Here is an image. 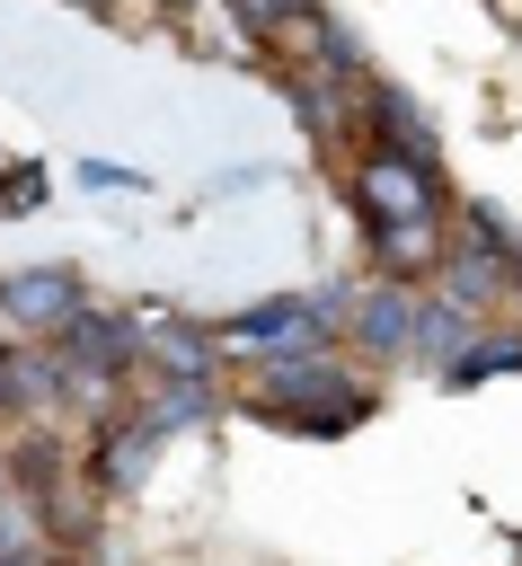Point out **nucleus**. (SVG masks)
Masks as SVG:
<instances>
[{"label": "nucleus", "instance_id": "9d476101", "mask_svg": "<svg viewBox=\"0 0 522 566\" xmlns=\"http://www.w3.org/2000/svg\"><path fill=\"white\" fill-rule=\"evenodd\" d=\"M80 301H88V292H80L71 265H9V274H0V327H9V336H44V345H53Z\"/></svg>", "mask_w": 522, "mask_h": 566}, {"label": "nucleus", "instance_id": "6ab92c4d", "mask_svg": "<svg viewBox=\"0 0 522 566\" xmlns=\"http://www.w3.org/2000/svg\"><path fill=\"white\" fill-rule=\"evenodd\" d=\"M44 566H80V548H53V557H44Z\"/></svg>", "mask_w": 522, "mask_h": 566}, {"label": "nucleus", "instance_id": "7ed1b4c3", "mask_svg": "<svg viewBox=\"0 0 522 566\" xmlns=\"http://www.w3.org/2000/svg\"><path fill=\"white\" fill-rule=\"evenodd\" d=\"M53 354H62V380H71L62 416L97 424L106 407H124V389H133V371H142L133 301H124V310H115V301H80V310L62 318V336H53Z\"/></svg>", "mask_w": 522, "mask_h": 566}, {"label": "nucleus", "instance_id": "423d86ee", "mask_svg": "<svg viewBox=\"0 0 522 566\" xmlns=\"http://www.w3.org/2000/svg\"><path fill=\"white\" fill-rule=\"evenodd\" d=\"M133 336H142V371H168V380H221V345H212V318L177 310V301H133Z\"/></svg>", "mask_w": 522, "mask_h": 566}, {"label": "nucleus", "instance_id": "9b49d317", "mask_svg": "<svg viewBox=\"0 0 522 566\" xmlns=\"http://www.w3.org/2000/svg\"><path fill=\"white\" fill-rule=\"evenodd\" d=\"M327 71H336V62H283V106L301 115L310 142H354V106H345V97H363V71H354L345 88H336Z\"/></svg>", "mask_w": 522, "mask_h": 566}, {"label": "nucleus", "instance_id": "2eb2a0df", "mask_svg": "<svg viewBox=\"0 0 522 566\" xmlns=\"http://www.w3.org/2000/svg\"><path fill=\"white\" fill-rule=\"evenodd\" d=\"M363 239H372V274H407V283H425L451 230H363Z\"/></svg>", "mask_w": 522, "mask_h": 566}, {"label": "nucleus", "instance_id": "39448f33", "mask_svg": "<svg viewBox=\"0 0 522 566\" xmlns=\"http://www.w3.org/2000/svg\"><path fill=\"white\" fill-rule=\"evenodd\" d=\"M212 345H221V363H265V354L336 345V336H319V318H310L301 292H265V301H239L230 318H212Z\"/></svg>", "mask_w": 522, "mask_h": 566}, {"label": "nucleus", "instance_id": "1a4fd4ad", "mask_svg": "<svg viewBox=\"0 0 522 566\" xmlns=\"http://www.w3.org/2000/svg\"><path fill=\"white\" fill-rule=\"evenodd\" d=\"M62 398H71L62 354H53L44 336H9V327H0V416H9V424H53Z\"/></svg>", "mask_w": 522, "mask_h": 566}, {"label": "nucleus", "instance_id": "6e6552de", "mask_svg": "<svg viewBox=\"0 0 522 566\" xmlns=\"http://www.w3.org/2000/svg\"><path fill=\"white\" fill-rule=\"evenodd\" d=\"M416 301H425V283H407V274H363L354 283V310H345V354H363V363H407V327H416Z\"/></svg>", "mask_w": 522, "mask_h": 566}, {"label": "nucleus", "instance_id": "dca6fc26", "mask_svg": "<svg viewBox=\"0 0 522 566\" xmlns=\"http://www.w3.org/2000/svg\"><path fill=\"white\" fill-rule=\"evenodd\" d=\"M301 301H310V318H319V336H345V310H354V283H310Z\"/></svg>", "mask_w": 522, "mask_h": 566}, {"label": "nucleus", "instance_id": "f3484780", "mask_svg": "<svg viewBox=\"0 0 522 566\" xmlns=\"http://www.w3.org/2000/svg\"><path fill=\"white\" fill-rule=\"evenodd\" d=\"M80 186H88V195H142L150 177H142V168H115V159H80Z\"/></svg>", "mask_w": 522, "mask_h": 566}, {"label": "nucleus", "instance_id": "4468645a", "mask_svg": "<svg viewBox=\"0 0 522 566\" xmlns=\"http://www.w3.org/2000/svg\"><path fill=\"white\" fill-rule=\"evenodd\" d=\"M451 239H469V248H487V256H504V265L522 274V230H513V212H504V203H487V195L451 203Z\"/></svg>", "mask_w": 522, "mask_h": 566}, {"label": "nucleus", "instance_id": "aec40b11", "mask_svg": "<svg viewBox=\"0 0 522 566\" xmlns=\"http://www.w3.org/2000/svg\"><path fill=\"white\" fill-rule=\"evenodd\" d=\"M9 486H18V478H9V451H0V495H9Z\"/></svg>", "mask_w": 522, "mask_h": 566}, {"label": "nucleus", "instance_id": "f8f14e48", "mask_svg": "<svg viewBox=\"0 0 522 566\" xmlns=\"http://www.w3.org/2000/svg\"><path fill=\"white\" fill-rule=\"evenodd\" d=\"M133 398L168 424V433H195V424H212L230 398H221V380H168V371H133Z\"/></svg>", "mask_w": 522, "mask_h": 566}, {"label": "nucleus", "instance_id": "f03ea898", "mask_svg": "<svg viewBox=\"0 0 522 566\" xmlns=\"http://www.w3.org/2000/svg\"><path fill=\"white\" fill-rule=\"evenodd\" d=\"M345 203L363 230H451V186L442 159H407L389 142H345Z\"/></svg>", "mask_w": 522, "mask_h": 566}, {"label": "nucleus", "instance_id": "ddd939ff", "mask_svg": "<svg viewBox=\"0 0 522 566\" xmlns=\"http://www.w3.org/2000/svg\"><path fill=\"white\" fill-rule=\"evenodd\" d=\"M469 336H478V318H460V310H442V301L425 292V301H416V327H407V363L442 371V363H451V354H460Z\"/></svg>", "mask_w": 522, "mask_h": 566}, {"label": "nucleus", "instance_id": "20e7f679", "mask_svg": "<svg viewBox=\"0 0 522 566\" xmlns=\"http://www.w3.org/2000/svg\"><path fill=\"white\" fill-rule=\"evenodd\" d=\"M159 451H168V424L124 389V407H106L88 424V486L97 495H142L150 469H159Z\"/></svg>", "mask_w": 522, "mask_h": 566}, {"label": "nucleus", "instance_id": "f257e3e1", "mask_svg": "<svg viewBox=\"0 0 522 566\" xmlns=\"http://www.w3.org/2000/svg\"><path fill=\"white\" fill-rule=\"evenodd\" d=\"M239 407L265 416V424H283V433H301V442H336V433H354V424L380 416V389L345 363V345H292V354L248 363Z\"/></svg>", "mask_w": 522, "mask_h": 566}, {"label": "nucleus", "instance_id": "a211bd4d", "mask_svg": "<svg viewBox=\"0 0 522 566\" xmlns=\"http://www.w3.org/2000/svg\"><path fill=\"white\" fill-rule=\"evenodd\" d=\"M35 195H44V168H35V159H27V168H0V212H9V221H18Z\"/></svg>", "mask_w": 522, "mask_h": 566}, {"label": "nucleus", "instance_id": "0eeeda50", "mask_svg": "<svg viewBox=\"0 0 522 566\" xmlns=\"http://www.w3.org/2000/svg\"><path fill=\"white\" fill-rule=\"evenodd\" d=\"M425 292L442 301V310H460V318H478V327H495L513 301H522V274L504 265V256H487V248H469V239H442V256H434V274H425Z\"/></svg>", "mask_w": 522, "mask_h": 566}, {"label": "nucleus", "instance_id": "412c9836", "mask_svg": "<svg viewBox=\"0 0 522 566\" xmlns=\"http://www.w3.org/2000/svg\"><path fill=\"white\" fill-rule=\"evenodd\" d=\"M0 566H44V557H0Z\"/></svg>", "mask_w": 522, "mask_h": 566}]
</instances>
